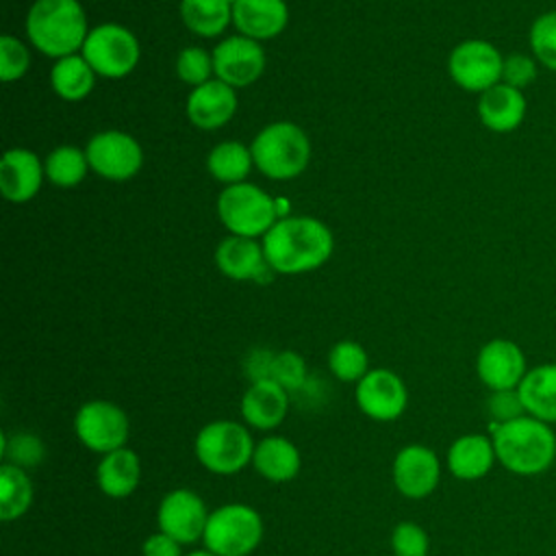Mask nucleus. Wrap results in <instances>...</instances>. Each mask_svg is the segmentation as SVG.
<instances>
[{"label":"nucleus","mask_w":556,"mask_h":556,"mask_svg":"<svg viewBox=\"0 0 556 556\" xmlns=\"http://www.w3.org/2000/svg\"><path fill=\"white\" fill-rule=\"evenodd\" d=\"M334 248L330 228L308 215L278 219L263 235V252L278 274H306L321 267Z\"/></svg>","instance_id":"f257e3e1"},{"label":"nucleus","mask_w":556,"mask_h":556,"mask_svg":"<svg viewBox=\"0 0 556 556\" xmlns=\"http://www.w3.org/2000/svg\"><path fill=\"white\" fill-rule=\"evenodd\" d=\"M497 463L523 478L545 473L556 460V432L549 424L521 415L506 424H491Z\"/></svg>","instance_id":"f03ea898"},{"label":"nucleus","mask_w":556,"mask_h":556,"mask_svg":"<svg viewBox=\"0 0 556 556\" xmlns=\"http://www.w3.org/2000/svg\"><path fill=\"white\" fill-rule=\"evenodd\" d=\"M26 35L46 56L76 54L89 35L87 13L78 0H37L26 15Z\"/></svg>","instance_id":"7ed1b4c3"},{"label":"nucleus","mask_w":556,"mask_h":556,"mask_svg":"<svg viewBox=\"0 0 556 556\" xmlns=\"http://www.w3.org/2000/svg\"><path fill=\"white\" fill-rule=\"evenodd\" d=\"M254 167L271 180L300 176L311 159V141L293 122H274L265 126L250 146Z\"/></svg>","instance_id":"20e7f679"},{"label":"nucleus","mask_w":556,"mask_h":556,"mask_svg":"<svg viewBox=\"0 0 556 556\" xmlns=\"http://www.w3.org/2000/svg\"><path fill=\"white\" fill-rule=\"evenodd\" d=\"M254 441L250 430L230 419H215L202 426L193 441L198 463L217 476H235L252 463Z\"/></svg>","instance_id":"39448f33"},{"label":"nucleus","mask_w":556,"mask_h":556,"mask_svg":"<svg viewBox=\"0 0 556 556\" xmlns=\"http://www.w3.org/2000/svg\"><path fill=\"white\" fill-rule=\"evenodd\" d=\"M263 539L261 513L248 504L230 502L208 513L202 543L217 556H250Z\"/></svg>","instance_id":"423d86ee"},{"label":"nucleus","mask_w":556,"mask_h":556,"mask_svg":"<svg viewBox=\"0 0 556 556\" xmlns=\"http://www.w3.org/2000/svg\"><path fill=\"white\" fill-rule=\"evenodd\" d=\"M217 215L232 235L250 239L265 235L278 222L276 198L252 182L224 187L217 198Z\"/></svg>","instance_id":"0eeeda50"},{"label":"nucleus","mask_w":556,"mask_h":556,"mask_svg":"<svg viewBox=\"0 0 556 556\" xmlns=\"http://www.w3.org/2000/svg\"><path fill=\"white\" fill-rule=\"evenodd\" d=\"M80 52L93 72L104 78L128 76L141 56L139 39L126 26L115 22L93 26Z\"/></svg>","instance_id":"6e6552de"},{"label":"nucleus","mask_w":556,"mask_h":556,"mask_svg":"<svg viewBox=\"0 0 556 556\" xmlns=\"http://www.w3.org/2000/svg\"><path fill=\"white\" fill-rule=\"evenodd\" d=\"M504 54L486 39H465L454 46L447 59L450 78L465 91L484 93L502 83Z\"/></svg>","instance_id":"1a4fd4ad"},{"label":"nucleus","mask_w":556,"mask_h":556,"mask_svg":"<svg viewBox=\"0 0 556 556\" xmlns=\"http://www.w3.org/2000/svg\"><path fill=\"white\" fill-rule=\"evenodd\" d=\"M128 417L109 400H89L74 415L76 439L96 454H109L126 445Z\"/></svg>","instance_id":"9d476101"},{"label":"nucleus","mask_w":556,"mask_h":556,"mask_svg":"<svg viewBox=\"0 0 556 556\" xmlns=\"http://www.w3.org/2000/svg\"><path fill=\"white\" fill-rule=\"evenodd\" d=\"M89 167L106 180H128L143 165V150L139 141L122 130H102L87 143Z\"/></svg>","instance_id":"9b49d317"},{"label":"nucleus","mask_w":556,"mask_h":556,"mask_svg":"<svg viewBox=\"0 0 556 556\" xmlns=\"http://www.w3.org/2000/svg\"><path fill=\"white\" fill-rule=\"evenodd\" d=\"M358 410L374 421H395L404 415L408 391L404 380L391 369H369L354 389Z\"/></svg>","instance_id":"f8f14e48"},{"label":"nucleus","mask_w":556,"mask_h":556,"mask_svg":"<svg viewBox=\"0 0 556 556\" xmlns=\"http://www.w3.org/2000/svg\"><path fill=\"white\" fill-rule=\"evenodd\" d=\"M208 521L204 500L191 489H174L163 495L156 508L159 530L176 539L180 545L202 541Z\"/></svg>","instance_id":"ddd939ff"},{"label":"nucleus","mask_w":556,"mask_h":556,"mask_svg":"<svg viewBox=\"0 0 556 556\" xmlns=\"http://www.w3.org/2000/svg\"><path fill=\"white\" fill-rule=\"evenodd\" d=\"M213 72L230 87H248L265 70V52L256 39L232 35L213 48Z\"/></svg>","instance_id":"4468645a"},{"label":"nucleus","mask_w":556,"mask_h":556,"mask_svg":"<svg viewBox=\"0 0 556 556\" xmlns=\"http://www.w3.org/2000/svg\"><path fill=\"white\" fill-rule=\"evenodd\" d=\"M528 369L523 350L510 339H491L476 356V374L489 391L517 389Z\"/></svg>","instance_id":"2eb2a0df"},{"label":"nucleus","mask_w":556,"mask_h":556,"mask_svg":"<svg viewBox=\"0 0 556 556\" xmlns=\"http://www.w3.org/2000/svg\"><path fill=\"white\" fill-rule=\"evenodd\" d=\"M395 489L408 500L428 497L441 480V460L428 445L410 443L404 445L391 467Z\"/></svg>","instance_id":"dca6fc26"},{"label":"nucleus","mask_w":556,"mask_h":556,"mask_svg":"<svg viewBox=\"0 0 556 556\" xmlns=\"http://www.w3.org/2000/svg\"><path fill=\"white\" fill-rule=\"evenodd\" d=\"M185 109L193 126L202 130H215L230 122L237 111L235 87L219 78H211L208 83L191 89Z\"/></svg>","instance_id":"f3484780"},{"label":"nucleus","mask_w":556,"mask_h":556,"mask_svg":"<svg viewBox=\"0 0 556 556\" xmlns=\"http://www.w3.org/2000/svg\"><path fill=\"white\" fill-rule=\"evenodd\" d=\"M46 169L35 152L26 148H11L0 161V191L9 202L22 204L35 198L41 187Z\"/></svg>","instance_id":"a211bd4d"},{"label":"nucleus","mask_w":556,"mask_h":556,"mask_svg":"<svg viewBox=\"0 0 556 556\" xmlns=\"http://www.w3.org/2000/svg\"><path fill=\"white\" fill-rule=\"evenodd\" d=\"M215 263L219 271L232 280H267L265 276L274 271L265 258L263 243L250 237L230 235L215 250Z\"/></svg>","instance_id":"6ab92c4d"},{"label":"nucleus","mask_w":556,"mask_h":556,"mask_svg":"<svg viewBox=\"0 0 556 556\" xmlns=\"http://www.w3.org/2000/svg\"><path fill=\"white\" fill-rule=\"evenodd\" d=\"M528 113V100L521 89L506 83H497L478 98V117L491 132H513L517 130Z\"/></svg>","instance_id":"aec40b11"},{"label":"nucleus","mask_w":556,"mask_h":556,"mask_svg":"<svg viewBox=\"0 0 556 556\" xmlns=\"http://www.w3.org/2000/svg\"><path fill=\"white\" fill-rule=\"evenodd\" d=\"M239 410L248 426L256 430H274L287 417L289 391L271 378L252 382L241 397Z\"/></svg>","instance_id":"412c9836"},{"label":"nucleus","mask_w":556,"mask_h":556,"mask_svg":"<svg viewBox=\"0 0 556 556\" xmlns=\"http://www.w3.org/2000/svg\"><path fill=\"white\" fill-rule=\"evenodd\" d=\"M447 469L454 478L471 482L484 478L497 463L493 439L486 434L469 432L452 441L445 456Z\"/></svg>","instance_id":"4be33fe9"},{"label":"nucleus","mask_w":556,"mask_h":556,"mask_svg":"<svg viewBox=\"0 0 556 556\" xmlns=\"http://www.w3.org/2000/svg\"><path fill=\"white\" fill-rule=\"evenodd\" d=\"M232 22L239 35L263 41L285 30L289 9L285 0H237L232 4Z\"/></svg>","instance_id":"5701e85b"},{"label":"nucleus","mask_w":556,"mask_h":556,"mask_svg":"<svg viewBox=\"0 0 556 556\" xmlns=\"http://www.w3.org/2000/svg\"><path fill=\"white\" fill-rule=\"evenodd\" d=\"M252 467L269 482H289L300 473V450L289 439L269 434L254 445Z\"/></svg>","instance_id":"b1692460"},{"label":"nucleus","mask_w":556,"mask_h":556,"mask_svg":"<svg viewBox=\"0 0 556 556\" xmlns=\"http://www.w3.org/2000/svg\"><path fill=\"white\" fill-rule=\"evenodd\" d=\"M141 480V463L139 456L130 447H119L109 454H102L98 469H96V482L98 489L115 500L128 497Z\"/></svg>","instance_id":"393cba45"},{"label":"nucleus","mask_w":556,"mask_h":556,"mask_svg":"<svg viewBox=\"0 0 556 556\" xmlns=\"http://www.w3.org/2000/svg\"><path fill=\"white\" fill-rule=\"evenodd\" d=\"M526 415L549 426L556 424V363H541L528 369L517 387Z\"/></svg>","instance_id":"a878e982"},{"label":"nucleus","mask_w":556,"mask_h":556,"mask_svg":"<svg viewBox=\"0 0 556 556\" xmlns=\"http://www.w3.org/2000/svg\"><path fill=\"white\" fill-rule=\"evenodd\" d=\"M50 85L59 98L67 102H78L91 93L96 85V72L83 54H70L56 59V63L52 65Z\"/></svg>","instance_id":"bb28decb"},{"label":"nucleus","mask_w":556,"mask_h":556,"mask_svg":"<svg viewBox=\"0 0 556 556\" xmlns=\"http://www.w3.org/2000/svg\"><path fill=\"white\" fill-rule=\"evenodd\" d=\"M180 17L191 33L217 37L232 20V4L228 0H182Z\"/></svg>","instance_id":"cd10ccee"},{"label":"nucleus","mask_w":556,"mask_h":556,"mask_svg":"<svg viewBox=\"0 0 556 556\" xmlns=\"http://www.w3.org/2000/svg\"><path fill=\"white\" fill-rule=\"evenodd\" d=\"M254 165L252 150L239 141H222L206 156V169L219 182L237 185L243 182Z\"/></svg>","instance_id":"c85d7f7f"},{"label":"nucleus","mask_w":556,"mask_h":556,"mask_svg":"<svg viewBox=\"0 0 556 556\" xmlns=\"http://www.w3.org/2000/svg\"><path fill=\"white\" fill-rule=\"evenodd\" d=\"M33 480L26 469L2 463L0 467V519H20L33 502Z\"/></svg>","instance_id":"c756f323"},{"label":"nucleus","mask_w":556,"mask_h":556,"mask_svg":"<svg viewBox=\"0 0 556 556\" xmlns=\"http://www.w3.org/2000/svg\"><path fill=\"white\" fill-rule=\"evenodd\" d=\"M89 161H87V152H83L76 146H59L54 148L46 163V176L50 178L52 185L61 187V189H72L78 182H83L85 174H87Z\"/></svg>","instance_id":"7c9ffc66"},{"label":"nucleus","mask_w":556,"mask_h":556,"mask_svg":"<svg viewBox=\"0 0 556 556\" xmlns=\"http://www.w3.org/2000/svg\"><path fill=\"white\" fill-rule=\"evenodd\" d=\"M328 367L341 382H358L369 371V358L361 343L343 339L328 352Z\"/></svg>","instance_id":"2f4dec72"},{"label":"nucleus","mask_w":556,"mask_h":556,"mask_svg":"<svg viewBox=\"0 0 556 556\" xmlns=\"http://www.w3.org/2000/svg\"><path fill=\"white\" fill-rule=\"evenodd\" d=\"M0 456L4 463L17 465L22 469H33L46 458V445L33 432H4L0 441Z\"/></svg>","instance_id":"473e14b6"},{"label":"nucleus","mask_w":556,"mask_h":556,"mask_svg":"<svg viewBox=\"0 0 556 556\" xmlns=\"http://www.w3.org/2000/svg\"><path fill=\"white\" fill-rule=\"evenodd\" d=\"M528 41L530 54L539 61V65L556 72V9L534 17L528 30Z\"/></svg>","instance_id":"72a5a7b5"},{"label":"nucleus","mask_w":556,"mask_h":556,"mask_svg":"<svg viewBox=\"0 0 556 556\" xmlns=\"http://www.w3.org/2000/svg\"><path fill=\"white\" fill-rule=\"evenodd\" d=\"M176 74L182 83L191 85V87H200L204 83L211 80L213 72V54H208L204 48L198 46H189L185 50H180L178 59H176Z\"/></svg>","instance_id":"f704fd0d"},{"label":"nucleus","mask_w":556,"mask_h":556,"mask_svg":"<svg viewBox=\"0 0 556 556\" xmlns=\"http://www.w3.org/2000/svg\"><path fill=\"white\" fill-rule=\"evenodd\" d=\"M271 380H276L289 393L300 391L308 382L304 358L293 350L276 352V358L271 365Z\"/></svg>","instance_id":"c9c22d12"},{"label":"nucleus","mask_w":556,"mask_h":556,"mask_svg":"<svg viewBox=\"0 0 556 556\" xmlns=\"http://www.w3.org/2000/svg\"><path fill=\"white\" fill-rule=\"evenodd\" d=\"M30 65V54L26 46L11 35L0 37V76L4 83H13L26 74Z\"/></svg>","instance_id":"e433bc0d"},{"label":"nucleus","mask_w":556,"mask_h":556,"mask_svg":"<svg viewBox=\"0 0 556 556\" xmlns=\"http://www.w3.org/2000/svg\"><path fill=\"white\" fill-rule=\"evenodd\" d=\"M391 549L395 556H428L430 541L421 526L400 521L391 532Z\"/></svg>","instance_id":"4c0bfd02"},{"label":"nucleus","mask_w":556,"mask_h":556,"mask_svg":"<svg viewBox=\"0 0 556 556\" xmlns=\"http://www.w3.org/2000/svg\"><path fill=\"white\" fill-rule=\"evenodd\" d=\"M539 76V61L532 54L523 52H513L504 56L502 65V83L515 87V89H526L530 87Z\"/></svg>","instance_id":"58836bf2"},{"label":"nucleus","mask_w":556,"mask_h":556,"mask_svg":"<svg viewBox=\"0 0 556 556\" xmlns=\"http://www.w3.org/2000/svg\"><path fill=\"white\" fill-rule=\"evenodd\" d=\"M486 410L493 424H506L513 421L521 415H526L521 395L517 389H508V391H491L489 400H486Z\"/></svg>","instance_id":"ea45409f"},{"label":"nucleus","mask_w":556,"mask_h":556,"mask_svg":"<svg viewBox=\"0 0 556 556\" xmlns=\"http://www.w3.org/2000/svg\"><path fill=\"white\" fill-rule=\"evenodd\" d=\"M276 352L267 350V348H254L248 356H245V374L252 382L258 380H267L271 378V365H274Z\"/></svg>","instance_id":"a19ab883"},{"label":"nucleus","mask_w":556,"mask_h":556,"mask_svg":"<svg viewBox=\"0 0 556 556\" xmlns=\"http://www.w3.org/2000/svg\"><path fill=\"white\" fill-rule=\"evenodd\" d=\"M141 554L143 556H185L180 549V543L176 539H172L165 532H154L150 534L143 545H141Z\"/></svg>","instance_id":"79ce46f5"},{"label":"nucleus","mask_w":556,"mask_h":556,"mask_svg":"<svg viewBox=\"0 0 556 556\" xmlns=\"http://www.w3.org/2000/svg\"><path fill=\"white\" fill-rule=\"evenodd\" d=\"M185 556H217V554H213L211 549H195V552H191V554H185Z\"/></svg>","instance_id":"37998d69"},{"label":"nucleus","mask_w":556,"mask_h":556,"mask_svg":"<svg viewBox=\"0 0 556 556\" xmlns=\"http://www.w3.org/2000/svg\"><path fill=\"white\" fill-rule=\"evenodd\" d=\"M228 2H230V4H235V2H237V0H228Z\"/></svg>","instance_id":"c03bdc74"}]
</instances>
